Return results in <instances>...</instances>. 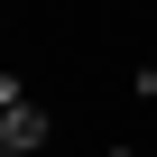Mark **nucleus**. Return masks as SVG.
Listing matches in <instances>:
<instances>
[{
	"label": "nucleus",
	"instance_id": "f03ea898",
	"mask_svg": "<svg viewBox=\"0 0 157 157\" xmlns=\"http://www.w3.org/2000/svg\"><path fill=\"white\" fill-rule=\"evenodd\" d=\"M10 102H19V74H0V111H10Z\"/></svg>",
	"mask_w": 157,
	"mask_h": 157
},
{
	"label": "nucleus",
	"instance_id": "f257e3e1",
	"mask_svg": "<svg viewBox=\"0 0 157 157\" xmlns=\"http://www.w3.org/2000/svg\"><path fill=\"white\" fill-rule=\"evenodd\" d=\"M46 139H56V120H46V102H28V93H19L10 111H0V157H37Z\"/></svg>",
	"mask_w": 157,
	"mask_h": 157
}]
</instances>
